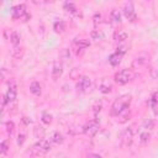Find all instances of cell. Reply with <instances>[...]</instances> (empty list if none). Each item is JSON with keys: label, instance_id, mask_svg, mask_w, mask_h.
Wrapping results in <instances>:
<instances>
[{"label": "cell", "instance_id": "32", "mask_svg": "<svg viewBox=\"0 0 158 158\" xmlns=\"http://www.w3.org/2000/svg\"><path fill=\"white\" fill-rule=\"evenodd\" d=\"M23 142H25V135H23V133H20V135L17 136V143L21 146Z\"/></svg>", "mask_w": 158, "mask_h": 158}, {"label": "cell", "instance_id": "30", "mask_svg": "<svg viewBox=\"0 0 158 158\" xmlns=\"http://www.w3.org/2000/svg\"><path fill=\"white\" fill-rule=\"evenodd\" d=\"M151 104H158V91H156L151 98Z\"/></svg>", "mask_w": 158, "mask_h": 158}, {"label": "cell", "instance_id": "10", "mask_svg": "<svg viewBox=\"0 0 158 158\" xmlns=\"http://www.w3.org/2000/svg\"><path fill=\"white\" fill-rule=\"evenodd\" d=\"M62 74H63V64L59 60H56L53 64V69H52V78L57 80Z\"/></svg>", "mask_w": 158, "mask_h": 158}, {"label": "cell", "instance_id": "12", "mask_svg": "<svg viewBox=\"0 0 158 158\" xmlns=\"http://www.w3.org/2000/svg\"><path fill=\"white\" fill-rule=\"evenodd\" d=\"M10 43L14 46V48L20 44V36H19V33L16 31H11V33H10Z\"/></svg>", "mask_w": 158, "mask_h": 158}, {"label": "cell", "instance_id": "21", "mask_svg": "<svg viewBox=\"0 0 158 158\" xmlns=\"http://www.w3.org/2000/svg\"><path fill=\"white\" fill-rule=\"evenodd\" d=\"M63 7H64V10H67L68 12H72V14H75L77 12V6L73 4V2H69V1H67V2H64V5H63Z\"/></svg>", "mask_w": 158, "mask_h": 158}, {"label": "cell", "instance_id": "8", "mask_svg": "<svg viewBox=\"0 0 158 158\" xmlns=\"http://www.w3.org/2000/svg\"><path fill=\"white\" fill-rule=\"evenodd\" d=\"M26 6L23 4H20V5H16L11 9V17L14 20H17V19H22L25 15H26Z\"/></svg>", "mask_w": 158, "mask_h": 158}, {"label": "cell", "instance_id": "20", "mask_svg": "<svg viewBox=\"0 0 158 158\" xmlns=\"http://www.w3.org/2000/svg\"><path fill=\"white\" fill-rule=\"evenodd\" d=\"M90 37H91V40H94V41H100V40L104 38V33H102L101 31H99V30H94V31H91Z\"/></svg>", "mask_w": 158, "mask_h": 158}, {"label": "cell", "instance_id": "5", "mask_svg": "<svg viewBox=\"0 0 158 158\" xmlns=\"http://www.w3.org/2000/svg\"><path fill=\"white\" fill-rule=\"evenodd\" d=\"M83 131H84V133L86 136L94 137L98 133V131H99V122L96 120H91V121L86 122L84 125V127H83Z\"/></svg>", "mask_w": 158, "mask_h": 158}, {"label": "cell", "instance_id": "28", "mask_svg": "<svg viewBox=\"0 0 158 158\" xmlns=\"http://www.w3.org/2000/svg\"><path fill=\"white\" fill-rule=\"evenodd\" d=\"M7 148H9V147H7V141L4 139V141L1 142V153L5 154V153L7 152Z\"/></svg>", "mask_w": 158, "mask_h": 158}, {"label": "cell", "instance_id": "22", "mask_svg": "<svg viewBox=\"0 0 158 158\" xmlns=\"http://www.w3.org/2000/svg\"><path fill=\"white\" fill-rule=\"evenodd\" d=\"M117 117L120 118V120H118V122H121V123L126 122V121L128 120V117H130V109H127V110H125L123 112H121Z\"/></svg>", "mask_w": 158, "mask_h": 158}, {"label": "cell", "instance_id": "9", "mask_svg": "<svg viewBox=\"0 0 158 158\" xmlns=\"http://www.w3.org/2000/svg\"><path fill=\"white\" fill-rule=\"evenodd\" d=\"M6 99H7V101H14L15 99H16V96H17V89H16V84H15V81H10L9 83V89H7V91H6Z\"/></svg>", "mask_w": 158, "mask_h": 158}, {"label": "cell", "instance_id": "31", "mask_svg": "<svg viewBox=\"0 0 158 158\" xmlns=\"http://www.w3.org/2000/svg\"><path fill=\"white\" fill-rule=\"evenodd\" d=\"M100 91H101V93H110V91H111V86H110V85H109V86L101 85V86H100Z\"/></svg>", "mask_w": 158, "mask_h": 158}, {"label": "cell", "instance_id": "24", "mask_svg": "<svg viewBox=\"0 0 158 158\" xmlns=\"http://www.w3.org/2000/svg\"><path fill=\"white\" fill-rule=\"evenodd\" d=\"M42 122L46 123V125H49L52 122V116L48 112H43L42 114Z\"/></svg>", "mask_w": 158, "mask_h": 158}, {"label": "cell", "instance_id": "14", "mask_svg": "<svg viewBox=\"0 0 158 158\" xmlns=\"http://www.w3.org/2000/svg\"><path fill=\"white\" fill-rule=\"evenodd\" d=\"M154 127V120L153 118H146L142 123V130H146V131H152Z\"/></svg>", "mask_w": 158, "mask_h": 158}, {"label": "cell", "instance_id": "6", "mask_svg": "<svg viewBox=\"0 0 158 158\" xmlns=\"http://www.w3.org/2000/svg\"><path fill=\"white\" fill-rule=\"evenodd\" d=\"M122 10H123V15L131 22H133V21L137 20V15H136V11H135V7H133V4L132 2H126Z\"/></svg>", "mask_w": 158, "mask_h": 158}, {"label": "cell", "instance_id": "16", "mask_svg": "<svg viewBox=\"0 0 158 158\" xmlns=\"http://www.w3.org/2000/svg\"><path fill=\"white\" fill-rule=\"evenodd\" d=\"M53 28H54V31H56L57 33L64 32V30H65V23H64V21H62V20L56 21V22L53 23Z\"/></svg>", "mask_w": 158, "mask_h": 158}, {"label": "cell", "instance_id": "3", "mask_svg": "<svg viewBox=\"0 0 158 158\" xmlns=\"http://www.w3.org/2000/svg\"><path fill=\"white\" fill-rule=\"evenodd\" d=\"M49 148H51L49 142H48L47 139L42 138V139H40L38 142L35 143V146L32 147V153H33V154H37V156L44 154V153H47V152L49 151Z\"/></svg>", "mask_w": 158, "mask_h": 158}, {"label": "cell", "instance_id": "2", "mask_svg": "<svg viewBox=\"0 0 158 158\" xmlns=\"http://www.w3.org/2000/svg\"><path fill=\"white\" fill-rule=\"evenodd\" d=\"M133 78V73L130 69H121L120 72H117L114 77L115 83H117L118 85H125L128 81H131Z\"/></svg>", "mask_w": 158, "mask_h": 158}, {"label": "cell", "instance_id": "11", "mask_svg": "<svg viewBox=\"0 0 158 158\" xmlns=\"http://www.w3.org/2000/svg\"><path fill=\"white\" fill-rule=\"evenodd\" d=\"M121 58H122V56L115 52V53H112V54L109 57V63H110L111 65L116 67V65H118V64H120V62H121Z\"/></svg>", "mask_w": 158, "mask_h": 158}, {"label": "cell", "instance_id": "1", "mask_svg": "<svg viewBox=\"0 0 158 158\" xmlns=\"http://www.w3.org/2000/svg\"><path fill=\"white\" fill-rule=\"evenodd\" d=\"M130 104H131V95L123 94V95L118 96V98L112 102L110 114H111L112 116H118L121 112H123L125 110L130 109Z\"/></svg>", "mask_w": 158, "mask_h": 158}, {"label": "cell", "instance_id": "25", "mask_svg": "<svg viewBox=\"0 0 158 158\" xmlns=\"http://www.w3.org/2000/svg\"><path fill=\"white\" fill-rule=\"evenodd\" d=\"M14 130H15V125H14V122H12V121L6 122V132H7L10 136H12Z\"/></svg>", "mask_w": 158, "mask_h": 158}, {"label": "cell", "instance_id": "13", "mask_svg": "<svg viewBox=\"0 0 158 158\" xmlns=\"http://www.w3.org/2000/svg\"><path fill=\"white\" fill-rule=\"evenodd\" d=\"M30 91H31V94H33V95H36V96H38V95H41V85H40V83H37V81H33L31 85H30Z\"/></svg>", "mask_w": 158, "mask_h": 158}, {"label": "cell", "instance_id": "4", "mask_svg": "<svg viewBox=\"0 0 158 158\" xmlns=\"http://www.w3.org/2000/svg\"><path fill=\"white\" fill-rule=\"evenodd\" d=\"M133 141V127H127L125 128L121 135H120V142L122 147H127L132 143Z\"/></svg>", "mask_w": 158, "mask_h": 158}, {"label": "cell", "instance_id": "29", "mask_svg": "<svg viewBox=\"0 0 158 158\" xmlns=\"http://www.w3.org/2000/svg\"><path fill=\"white\" fill-rule=\"evenodd\" d=\"M116 53L123 56V54L126 53V46H118V47L116 48Z\"/></svg>", "mask_w": 158, "mask_h": 158}, {"label": "cell", "instance_id": "18", "mask_svg": "<svg viewBox=\"0 0 158 158\" xmlns=\"http://www.w3.org/2000/svg\"><path fill=\"white\" fill-rule=\"evenodd\" d=\"M149 138H151V133H149V131L141 130V132H139V142L144 144V143H147V142L149 141Z\"/></svg>", "mask_w": 158, "mask_h": 158}, {"label": "cell", "instance_id": "27", "mask_svg": "<svg viewBox=\"0 0 158 158\" xmlns=\"http://www.w3.org/2000/svg\"><path fill=\"white\" fill-rule=\"evenodd\" d=\"M147 60H148V57H147V56H139V57L136 58L135 65H137V64H143V63H146Z\"/></svg>", "mask_w": 158, "mask_h": 158}, {"label": "cell", "instance_id": "35", "mask_svg": "<svg viewBox=\"0 0 158 158\" xmlns=\"http://www.w3.org/2000/svg\"><path fill=\"white\" fill-rule=\"evenodd\" d=\"M88 158H101V157L99 154H96V153H91V154L88 156Z\"/></svg>", "mask_w": 158, "mask_h": 158}, {"label": "cell", "instance_id": "17", "mask_svg": "<svg viewBox=\"0 0 158 158\" xmlns=\"http://www.w3.org/2000/svg\"><path fill=\"white\" fill-rule=\"evenodd\" d=\"M115 40L117 42H123L125 40H127V32L123 30H118L115 32Z\"/></svg>", "mask_w": 158, "mask_h": 158}, {"label": "cell", "instance_id": "7", "mask_svg": "<svg viewBox=\"0 0 158 158\" xmlns=\"http://www.w3.org/2000/svg\"><path fill=\"white\" fill-rule=\"evenodd\" d=\"M90 88H91V80L88 77H81L77 83V89L80 93H86L90 90Z\"/></svg>", "mask_w": 158, "mask_h": 158}, {"label": "cell", "instance_id": "19", "mask_svg": "<svg viewBox=\"0 0 158 158\" xmlns=\"http://www.w3.org/2000/svg\"><path fill=\"white\" fill-rule=\"evenodd\" d=\"M89 44H90L89 40H85V38L75 41V46H77V48H78V49H85V48H88V47H89Z\"/></svg>", "mask_w": 158, "mask_h": 158}, {"label": "cell", "instance_id": "23", "mask_svg": "<svg viewBox=\"0 0 158 158\" xmlns=\"http://www.w3.org/2000/svg\"><path fill=\"white\" fill-rule=\"evenodd\" d=\"M63 139H64V138H63V135L59 133V132H54V133L52 135V138H51V141L54 142V143H62Z\"/></svg>", "mask_w": 158, "mask_h": 158}, {"label": "cell", "instance_id": "15", "mask_svg": "<svg viewBox=\"0 0 158 158\" xmlns=\"http://www.w3.org/2000/svg\"><path fill=\"white\" fill-rule=\"evenodd\" d=\"M110 19L112 20V22L115 23H120L121 22V12L117 10V9H114L110 14Z\"/></svg>", "mask_w": 158, "mask_h": 158}, {"label": "cell", "instance_id": "26", "mask_svg": "<svg viewBox=\"0 0 158 158\" xmlns=\"http://www.w3.org/2000/svg\"><path fill=\"white\" fill-rule=\"evenodd\" d=\"M22 54H23V49H22V48H19V47H15V48H14L12 56H14L15 58H21Z\"/></svg>", "mask_w": 158, "mask_h": 158}, {"label": "cell", "instance_id": "34", "mask_svg": "<svg viewBox=\"0 0 158 158\" xmlns=\"http://www.w3.org/2000/svg\"><path fill=\"white\" fill-rule=\"evenodd\" d=\"M151 105H152V107H153L154 114L157 115V114H158V104H151Z\"/></svg>", "mask_w": 158, "mask_h": 158}, {"label": "cell", "instance_id": "33", "mask_svg": "<svg viewBox=\"0 0 158 158\" xmlns=\"http://www.w3.org/2000/svg\"><path fill=\"white\" fill-rule=\"evenodd\" d=\"M100 110H101V104H96V105H94V107H93V111H94V114H98V112H100Z\"/></svg>", "mask_w": 158, "mask_h": 158}, {"label": "cell", "instance_id": "36", "mask_svg": "<svg viewBox=\"0 0 158 158\" xmlns=\"http://www.w3.org/2000/svg\"><path fill=\"white\" fill-rule=\"evenodd\" d=\"M22 19H23V21H28V20L31 19V15H30V14H26V15H25Z\"/></svg>", "mask_w": 158, "mask_h": 158}]
</instances>
